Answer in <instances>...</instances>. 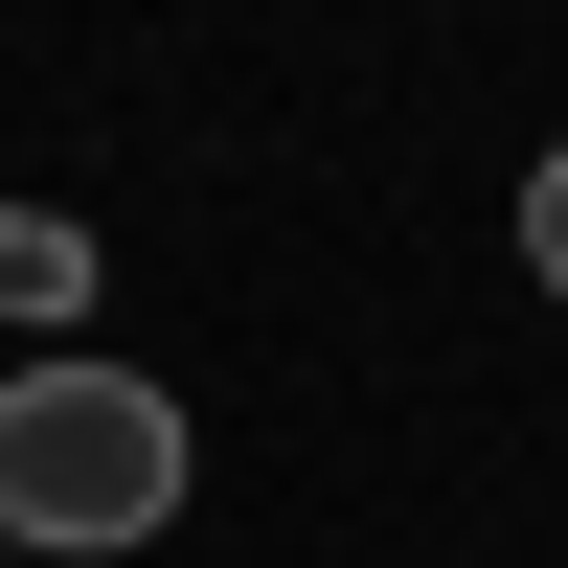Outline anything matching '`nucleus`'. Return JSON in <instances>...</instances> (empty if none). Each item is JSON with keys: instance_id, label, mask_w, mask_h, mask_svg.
<instances>
[{"instance_id": "obj_1", "label": "nucleus", "mask_w": 568, "mask_h": 568, "mask_svg": "<svg viewBox=\"0 0 568 568\" xmlns=\"http://www.w3.org/2000/svg\"><path fill=\"white\" fill-rule=\"evenodd\" d=\"M182 524V409L136 387V364H0V546H69V568H114V546H160Z\"/></svg>"}, {"instance_id": "obj_3", "label": "nucleus", "mask_w": 568, "mask_h": 568, "mask_svg": "<svg viewBox=\"0 0 568 568\" xmlns=\"http://www.w3.org/2000/svg\"><path fill=\"white\" fill-rule=\"evenodd\" d=\"M0 568H23V546H0Z\"/></svg>"}, {"instance_id": "obj_2", "label": "nucleus", "mask_w": 568, "mask_h": 568, "mask_svg": "<svg viewBox=\"0 0 568 568\" xmlns=\"http://www.w3.org/2000/svg\"><path fill=\"white\" fill-rule=\"evenodd\" d=\"M524 273H546V296H568V136H546V160H524Z\"/></svg>"}]
</instances>
